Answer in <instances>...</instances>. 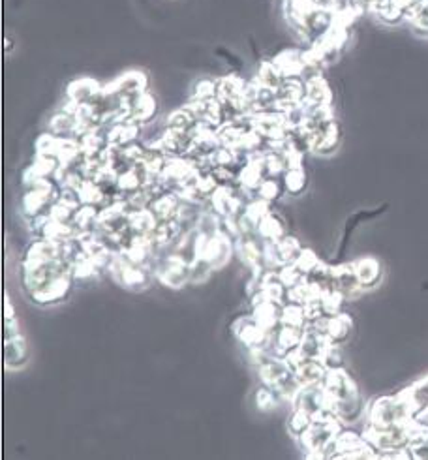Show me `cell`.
I'll return each instance as SVG.
<instances>
[{
	"mask_svg": "<svg viewBox=\"0 0 428 460\" xmlns=\"http://www.w3.org/2000/svg\"><path fill=\"white\" fill-rule=\"evenodd\" d=\"M322 385L325 393L329 394V399L333 400V408H337V404H340V402L361 396L355 381H353L352 376H348V372L344 369L327 370Z\"/></svg>",
	"mask_w": 428,
	"mask_h": 460,
	"instance_id": "8992f818",
	"label": "cell"
},
{
	"mask_svg": "<svg viewBox=\"0 0 428 460\" xmlns=\"http://www.w3.org/2000/svg\"><path fill=\"white\" fill-rule=\"evenodd\" d=\"M317 361H322V364L327 370L342 369V354H340V349H338V344H333V342L327 344V348L323 349Z\"/></svg>",
	"mask_w": 428,
	"mask_h": 460,
	"instance_id": "ab89813d",
	"label": "cell"
},
{
	"mask_svg": "<svg viewBox=\"0 0 428 460\" xmlns=\"http://www.w3.org/2000/svg\"><path fill=\"white\" fill-rule=\"evenodd\" d=\"M235 252V241L227 233L218 231L211 237L201 235L197 237V258L205 259L214 271L226 267Z\"/></svg>",
	"mask_w": 428,
	"mask_h": 460,
	"instance_id": "7a4b0ae2",
	"label": "cell"
},
{
	"mask_svg": "<svg viewBox=\"0 0 428 460\" xmlns=\"http://www.w3.org/2000/svg\"><path fill=\"white\" fill-rule=\"evenodd\" d=\"M158 218L156 214L152 213L151 207L136 211L130 216V228L134 229L136 235H152V231L156 229Z\"/></svg>",
	"mask_w": 428,
	"mask_h": 460,
	"instance_id": "f1b7e54d",
	"label": "cell"
},
{
	"mask_svg": "<svg viewBox=\"0 0 428 460\" xmlns=\"http://www.w3.org/2000/svg\"><path fill=\"white\" fill-rule=\"evenodd\" d=\"M26 355H29V348H26V340L23 339V334H14L4 340V361L11 369H19L26 363Z\"/></svg>",
	"mask_w": 428,
	"mask_h": 460,
	"instance_id": "44dd1931",
	"label": "cell"
},
{
	"mask_svg": "<svg viewBox=\"0 0 428 460\" xmlns=\"http://www.w3.org/2000/svg\"><path fill=\"white\" fill-rule=\"evenodd\" d=\"M282 182H284V188H286L287 196H301L308 186V179H307V173H304V167L286 169Z\"/></svg>",
	"mask_w": 428,
	"mask_h": 460,
	"instance_id": "1f68e13d",
	"label": "cell"
},
{
	"mask_svg": "<svg viewBox=\"0 0 428 460\" xmlns=\"http://www.w3.org/2000/svg\"><path fill=\"white\" fill-rule=\"evenodd\" d=\"M214 269L201 258H196L190 263V282L191 284H203L209 280L211 273Z\"/></svg>",
	"mask_w": 428,
	"mask_h": 460,
	"instance_id": "60d3db41",
	"label": "cell"
},
{
	"mask_svg": "<svg viewBox=\"0 0 428 460\" xmlns=\"http://www.w3.org/2000/svg\"><path fill=\"white\" fill-rule=\"evenodd\" d=\"M302 333L304 329L289 327V325H280L277 333H274V340H272L271 354L284 359L289 351L297 349L302 340Z\"/></svg>",
	"mask_w": 428,
	"mask_h": 460,
	"instance_id": "e0dca14e",
	"label": "cell"
},
{
	"mask_svg": "<svg viewBox=\"0 0 428 460\" xmlns=\"http://www.w3.org/2000/svg\"><path fill=\"white\" fill-rule=\"evenodd\" d=\"M269 213H271V203L262 199V197H254L252 201L247 205V211H244V214H247V216L256 224V226L257 222H259V220Z\"/></svg>",
	"mask_w": 428,
	"mask_h": 460,
	"instance_id": "b9f144b4",
	"label": "cell"
},
{
	"mask_svg": "<svg viewBox=\"0 0 428 460\" xmlns=\"http://www.w3.org/2000/svg\"><path fill=\"white\" fill-rule=\"evenodd\" d=\"M252 116V128L259 131L267 141H278V139H286L289 134V126H287L286 116L284 113L271 109V111L254 113Z\"/></svg>",
	"mask_w": 428,
	"mask_h": 460,
	"instance_id": "52a82bcc",
	"label": "cell"
},
{
	"mask_svg": "<svg viewBox=\"0 0 428 460\" xmlns=\"http://www.w3.org/2000/svg\"><path fill=\"white\" fill-rule=\"evenodd\" d=\"M346 301L342 291L338 289H327L325 294L322 295V304H323V312L325 316H334V314L342 312V304Z\"/></svg>",
	"mask_w": 428,
	"mask_h": 460,
	"instance_id": "d590c367",
	"label": "cell"
},
{
	"mask_svg": "<svg viewBox=\"0 0 428 460\" xmlns=\"http://www.w3.org/2000/svg\"><path fill=\"white\" fill-rule=\"evenodd\" d=\"M76 209L68 207L66 203L62 201H56L53 207H51V218L53 220H56V222H62V224H71L74 222V216H76Z\"/></svg>",
	"mask_w": 428,
	"mask_h": 460,
	"instance_id": "bcb514c9",
	"label": "cell"
},
{
	"mask_svg": "<svg viewBox=\"0 0 428 460\" xmlns=\"http://www.w3.org/2000/svg\"><path fill=\"white\" fill-rule=\"evenodd\" d=\"M256 229L257 235L262 237V241H280L282 237H286L284 220L277 213H272V211L257 222Z\"/></svg>",
	"mask_w": 428,
	"mask_h": 460,
	"instance_id": "cb8c5ba5",
	"label": "cell"
},
{
	"mask_svg": "<svg viewBox=\"0 0 428 460\" xmlns=\"http://www.w3.org/2000/svg\"><path fill=\"white\" fill-rule=\"evenodd\" d=\"M278 402H280V396H278L277 391H272L271 387H265V385H263L262 389L256 393V404L262 411L274 410L278 406Z\"/></svg>",
	"mask_w": 428,
	"mask_h": 460,
	"instance_id": "f35d334b",
	"label": "cell"
},
{
	"mask_svg": "<svg viewBox=\"0 0 428 460\" xmlns=\"http://www.w3.org/2000/svg\"><path fill=\"white\" fill-rule=\"evenodd\" d=\"M152 273L156 274V279L164 286L171 289H181L190 284V265L173 254H167L164 258L158 256Z\"/></svg>",
	"mask_w": 428,
	"mask_h": 460,
	"instance_id": "277c9868",
	"label": "cell"
},
{
	"mask_svg": "<svg viewBox=\"0 0 428 460\" xmlns=\"http://www.w3.org/2000/svg\"><path fill=\"white\" fill-rule=\"evenodd\" d=\"M196 126H197L196 116L191 115V113L188 111V109L184 106L179 107V109H175V111L169 113V115H167V119H166V128H171V130L190 131V134H194Z\"/></svg>",
	"mask_w": 428,
	"mask_h": 460,
	"instance_id": "4dcf8cb0",
	"label": "cell"
},
{
	"mask_svg": "<svg viewBox=\"0 0 428 460\" xmlns=\"http://www.w3.org/2000/svg\"><path fill=\"white\" fill-rule=\"evenodd\" d=\"M314 327L319 331V333H323L325 336L329 339V342H333V344H342V342H346L349 336V333H352L353 329V319L352 316H348V314H334V316H323L322 319H317V321H314Z\"/></svg>",
	"mask_w": 428,
	"mask_h": 460,
	"instance_id": "ba28073f",
	"label": "cell"
},
{
	"mask_svg": "<svg viewBox=\"0 0 428 460\" xmlns=\"http://www.w3.org/2000/svg\"><path fill=\"white\" fill-rule=\"evenodd\" d=\"M408 391L413 404L417 406V411L421 408H424V406H428V376L424 379H421V381H417L413 387H409Z\"/></svg>",
	"mask_w": 428,
	"mask_h": 460,
	"instance_id": "7bdbcfd3",
	"label": "cell"
},
{
	"mask_svg": "<svg viewBox=\"0 0 428 460\" xmlns=\"http://www.w3.org/2000/svg\"><path fill=\"white\" fill-rule=\"evenodd\" d=\"M319 261H322V259L317 258V256L312 252V250H308V248H302V252L299 254L297 261H295V267H297L299 271H301V273L304 274V276H307V274L310 273V271H312V269L316 267V265Z\"/></svg>",
	"mask_w": 428,
	"mask_h": 460,
	"instance_id": "f6af8a7d",
	"label": "cell"
},
{
	"mask_svg": "<svg viewBox=\"0 0 428 460\" xmlns=\"http://www.w3.org/2000/svg\"><path fill=\"white\" fill-rule=\"evenodd\" d=\"M408 19L409 23H412V29L415 34L428 36V0L419 6L417 10L413 11Z\"/></svg>",
	"mask_w": 428,
	"mask_h": 460,
	"instance_id": "8d00e7d4",
	"label": "cell"
},
{
	"mask_svg": "<svg viewBox=\"0 0 428 460\" xmlns=\"http://www.w3.org/2000/svg\"><path fill=\"white\" fill-rule=\"evenodd\" d=\"M284 194H286V188H284L282 179H265V181L262 182V186L257 188L256 196L262 197V199H265V201L269 203H274L278 201Z\"/></svg>",
	"mask_w": 428,
	"mask_h": 460,
	"instance_id": "836d02e7",
	"label": "cell"
},
{
	"mask_svg": "<svg viewBox=\"0 0 428 460\" xmlns=\"http://www.w3.org/2000/svg\"><path fill=\"white\" fill-rule=\"evenodd\" d=\"M278 71L282 74L284 79L286 77H301L302 74V49H284L280 51L274 59H272Z\"/></svg>",
	"mask_w": 428,
	"mask_h": 460,
	"instance_id": "ffe728a7",
	"label": "cell"
},
{
	"mask_svg": "<svg viewBox=\"0 0 428 460\" xmlns=\"http://www.w3.org/2000/svg\"><path fill=\"white\" fill-rule=\"evenodd\" d=\"M59 201H62V203H66V205H68V207H71V209H79V207H83V199H81V196H79V190H77V188H62V192H61V199H59Z\"/></svg>",
	"mask_w": 428,
	"mask_h": 460,
	"instance_id": "7dc6e473",
	"label": "cell"
},
{
	"mask_svg": "<svg viewBox=\"0 0 428 460\" xmlns=\"http://www.w3.org/2000/svg\"><path fill=\"white\" fill-rule=\"evenodd\" d=\"M107 271L113 274V280L116 284H121L122 288L134 289V291L145 289L149 286V273H152L151 269L139 267V265L130 263L122 254H115L113 256Z\"/></svg>",
	"mask_w": 428,
	"mask_h": 460,
	"instance_id": "3957f363",
	"label": "cell"
},
{
	"mask_svg": "<svg viewBox=\"0 0 428 460\" xmlns=\"http://www.w3.org/2000/svg\"><path fill=\"white\" fill-rule=\"evenodd\" d=\"M282 303H277V301H263L257 306L252 309V318L256 319V324L259 327H263L267 333L274 334L282 325Z\"/></svg>",
	"mask_w": 428,
	"mask_h": 460,
	"instance_id": "5bb4252c",
	"label": "cell"
},
{
	"mask_svg": "<svg viewBox=\"0 0 428 460\" xmlns=\"http://www.w3.org/2000/svg\"><path fill=\"white\" fill-rule=\"evenodd\" d=\"M357 271V279L363 289L374 288L382 280V265L376 258H361L353 263Z\"/></svg>",
	"mask_w": 428,
	"mask_h": 460,
	"instance_id": "7402d4cb",
	"label": "cell"
},
{
	"mask_svg": "<svg viewBox=\"0 0 428 460\" xmlns=\"http://www.w3.org/2000/svg\"><path fill=\"white\" fill-rule=\"evenodd\" d=\"M128 101V121L137 122L141 126H146L149 122L154 121L158 113V101L151 92H143L139 96L131 98Z\"/></svg>",
	"mask_w": 428,
	"mask_h": 460,
	"instance_id": "4fadbf2b",
	"label": "cell"
},
{
	"mask_svg": "<svg viewBox=\"0 0 428 460\" xmlns=\"http://www.w3.org/2000/svg\"><path fill=\"white\" fill-rule=\"evenodd\" d=\"M101 273H104V269L91 259L86 254H83L79 259H77L74 265H71V276L76 282H91V280L100 279Z\"/></svg>",
	"mask_w": 428,
	"mask_h": 460,
	"instance_id": "484cf974",
	"label": "cell"
},
{
	"mask_svg": "<svg viewBox=\"0 0 428 460\" xmlns=\"http://www.w3.org/2000/svg\"><path fill=\"white\" fill-rule=\"evenodd\" d=\"M146 86H149V77L143 71L131 70L122 74L121 77H116L115 81L106 85L104 89L109 92H115L116 96H121L122 100H131V98L146 92Z\"/></svg>",
	"mask_w": 428,
	"mask_h": 460,
	"instance_id": "9c48e42d",
	"label": "cell"
},
{
	"mask_svg": "<svg viewBox=\"0 0 428 460\" xmlns=\"http://www.w3.org/2000/svg\"><path fill=\"white\" fill-rule=\"evenodd\" d=\"M233 333H235L239 342H241L242 346H247L248 349H269V351H271L274 334L267 333L265 329L259 327L252 316L239 318L237 321L233 324Z\"/></svg>",
	"mask_w": 428,
	"mask_h": 460,
	"instance_id": "5b68a950",
	"label": "cell"
},
{
	"mask_svg": "<svg viewBox=\"0 0 428 460\" xmlns=\"http://www.w3.org/2000/svg\"><path fill=\"white\" fill-rule=\"evenodd\" d=\"M101 91H104V86L96 81V79H92V77H79V79H74L70 85L66 86V98L77 101L81 106V104H89V101L94 100Z\"/></svg>",
	"mask_w": 428,
	"mask_h": 460,
	"instance_id": "ac0fdd59",
	"label": "cell"
},
{
	"mask_svg": "<svg viewBox=\"0 0 428 460\" xmlns=\"http://www.w3.org/2000/svg\"><path fill=\"white\" fill-rule=\"evenodd\" d=\"M325 374H327V369L323 366L322 361L317 359L307 361L302 366H299V369L295 370V378H297V381L301 384V387L322 384Z\"/></svg>",
	"mask_w": 428,
	"mask_h": 460,
	"instance_id": "d4e9b609",
	"label": "cell"
},
{
	"mask_svg": "<svg viewBox=\"0 0 428 460\" xmlns=\"http://www.w3.org/2000/svg\"><path fill=\"white\" fill-rule=\"evenodd\" d=\"M74 282H76V280H74L71 273L62 274V276H59V279L53 280V282H49L41 289H38V291L31 294L29 297L32 299V303L41 304V306H49V304L62 303V301H66V299H68V295H70Z\"/></svg>",
	"mask_w": 428,
	"mask_h": 460,
	"instance_id": "30bf717a",
	"label": "cell"
},
{
	"mask_svg": "<svg viewBox=\"0 0 428 460\" xmlns=\"http://www.w3.org/2000/svg\"><path fill=\"white\" fill-rule=\"evenodd\" d=\"M282 325L304 329L308 325L304 316V306L297 303H286L282 309Z\"/></svg>",
	"mask_w": 428,
	"mask_h": 460,
	"instance_id": "d6a6232c",
	"label": "cell"
},
{
	"mask_svg": "<svg viewBox=\"0 0 428 460\" xmlns=\"http://www.w3.org/2000/svg\"><path fill=\"white\" fill-rule=\"evenodd\" d=\"M259 85L263 86H269V89H274V91H278V86L282 85L284 81V76L278 71V68L274 66V62L272 61H262L259 62V66H257V71H256V77H254Z\"/></svg>",
	"mask_w": 428,
	"mask_h": 460,
	"instance_id": "f546056e",
	"label": "cell"
},
{
	"mask_svg": "<svg viewBox=\"0 0 428 460\" xmlns=\"http://www.w3.org/2000/svg\"><path fill=\"white\" fill-rule=\"evenodd\" d=\"M182 199L176 192H166L158 199H154L151 205V211L156 214L158 222H169V220H176L179 211L182 207Z\"/></svg>",
	"mask_w": 428,
	"mask_h": 460,
	"instance_id": "d6986e66",
	"label": "cell"
},
{
	"mask_svg": "<svg viewBox=\"0 0 428 460\" xmlns=\"http://www.w3.org/2000/svg\"><path fill=\"white\" fill-rule=\"evenodd\" d=\"M333 282L334 289L342 291L346 299L357 297L363 291V286L359 282L357 271H355L353 263H344V265L333 267Z\"/></svg>",
	"mask_w": 428,
	"mask_h": 460,
	"instance_id": "9a60e30c",
	"label": "cell"
},
{
	"mask_svg": "<svg viewBox=\"0 0 428 460\" xmlns=\"http://www.w3.org/2000/svg\"><path fill=\"white\" fill-rule=\"evenodd\" d=\"M340 124L337 122V119L325 122L322 126L317 128L316 131H312L310 137V151L322 156L333 154L338 147H340Z\"/></svg>",
	"mask_w": 428,
	"mask_h": 460,
	"instance_id": "8fae6325",
	"label": "cell"
},
{
	"mask_svg": "<svg viewBox=\"0 0 428 460\" xmlns=\"http://www.w3.org/2000/svg\"><path fill=\"white\" fill-rule=\"evenodd\" d=\"M98 214H100V209L92 207V205H83V207L77 209L74 222H71L76 235L86 231H96V228H98Z\"/></svg>",
	"mask_w": 428,
	"mask_h": 460,
	"instance_id": "83f0119b",
	"label": "cell"
},
{
	"mask_svg": "<svg viewBox=\"0 0 428 460\" xmlns=\"http://www.w3.org/2000/svg\"><path fill=\"white\" fill-rule=\"evenodd\" d=\"M342 432V421L331 415L323 421H312L304 432L297 438V444L308 459H325V449L333 444L334 438Z\"/></svg>",
	"mask_w": 428,
	"mask_h": 460,
	"instance_id": "6da1fadb",
	"label": "cell"
},
{
	"mask_svg": "<svg viewBox=\"0 0 428 460\" xmlns=\"http://www.w3.org/2000/svg\"><path fill=\"white\" fill-rule=\"evenodd\" d=\"M77 126H79L77 115H70V113L62 111V109L56 115L51 116L49 121V131L59 137H70V139H74Z\"/></svg>",
	"mask_w": 428,
	"mask_h": 460,
	"instance_id": "4316f807",
	"label": "cell"
},
{
	"mask_svg": "<svg viewBox=\"0 0 428 460\" xmlns=\"http://www.w3.org/2000/svg\"><path fill=\"white\" fill-rule=\"evenodd\" d=\"M310 425H312V415L301 408H293V414L287 419V430L292 432V436L299 438Z\"/></svg>",
	"mask_w": 428,
	"mask_h": 460,
	"instance_id": "e575fe53",
	"label": "cell"
},
{
	"mask_svg": "<svg viewBox=\"0 0 428 460\" xmlns=\"http://www.w3.org/2000/svg\"><path fill=\"white\" fill-rule=\"evenodd\" d=\"M141 124L137 122H115L111 126L107 128V137H109V145H115L119 149L130 147L134 143L141 141V134H143Z\"/></svg>",
	"mask_w": 428,
	"mask_h": 460,
	"instance_id": "2e32d148",
	"label": "cell"
},
{
	"mask_svg": "<svg viewBox=\"0 0 428 460\" xmlns=\"http://www.w3.org/2000/svg\"><path fill=\"white\" fill-rule=\"evenodd\" d=\"M304 83H307V101L317 106H333V91L325 77H312Z\"/></svg>",
	"mask_w": 428,
	"mask_h": 460,
	"instance_id": "603a6c76",
	"label": "cell"
},
{
	"mask_svg": "<svg viewBox=\"0 0 428 460\" xmlns=\"http://www.w3.org/2000/svg\"><path fill=\"white\" fill-rule=\"evenodd\" d=\"M211 98H217V79H199L194 85L190 100L205 101L211 100Z\"/></svg>",
	"mask_w": 428,
	"mask_h": 460,
	"instance_id": "74e56055",
	"label": "cell"
},
{
	"mask_svg": "<svg viewBox=\"0 0 428 460\" xmlns=\"http://www.w3.org/2000/svg\"><path fill=\"white\" fill-rule=\"evenodd\" d=\"M278 273H280V279H282L286 288H293V286H297L299 282H302V280L307 279V276H304L297 267H295V263H292V265H284L282 269H278Z\"/></svg>",
	"mask_w": 428,
	"mask_h": 460,
	"instance_id": "ee69618b",
	"label": "cell"
},
{
	"mask_svg": "<svg viewBox=\"0 0 428 460\" xmlns=\"http://www.w3.org/2000/svg\"><path fill=\"white\" fill-rule=\"evenodd\" d=\"M247 86V79L235 76V74H229V76H224L220 79H217V98L226 106L235 107L237 111H244V106H242V91Z\"/></svg>",
	"mask_w": 428,
	"mask_h": 460,
	"instance_id": "7c38bea8",
	"label": "cell"
}]
</instances>
